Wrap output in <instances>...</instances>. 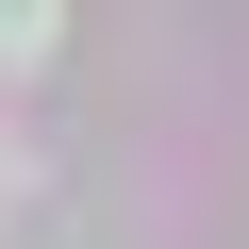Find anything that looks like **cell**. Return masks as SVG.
I'll return each mask as SVG.
<instances>
[{"label": "cell", "mask_w": 249, "mask_h": 249, "mask_svg": "<svg viewBox=\"0 0 249 249\" xmlns=\"http://www.w3.org/2000/svg\"><path fill=\"white\" fill-rule=\"evenodd\" d=\"M50 34H67V0H0V67H50Z\"/></svg>", "instance_id": "6da1fadb"}]
</instances>
